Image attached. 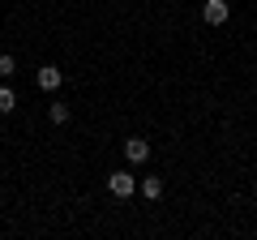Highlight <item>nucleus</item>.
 Returning <instances> with one entry per match:
<instances>
[{
	"label": "nucleus",
	"instance_id": "obj_7",
	"mask_svg": "<svg viewBox=\"0 0 257 240\" xmlns=\"http://www.w3.org/2000/svg\"><path fill=\"white\" fill-rule=\"evenodd\" d=\"M13 107H18V94H13L9 86H0V116H9Z\"/></svg>",
	"mask_w": 257,
	"mask_h": 240
},
{
	"label": "nucleus",
	"instance_id": "obj_6",
	"mask_svg": "<svg viewBox=\"0 0 257 240\" xmlns=\"http://www.w3.org/2000/svg\"><path fill=\"white\" fill-rule=\"evenodd\" d=\"M13 73H18V60H13L9 52H0V82H9Z\"/></svg>",
	"mask_w": 257,
	"mask_h": 240
},
{
	"label": "nucleus",
	"instance_id": "obj_4",
	"mask_svg": "<svg viewBox=\"0 0 257 240\" xmlns=\"http://www.w3.org/2000/svg\"><path fill=\"white\" fill-rule=\"evenodd\" d=\"M60 69H56V65H43V69H39V73H35V82L39 86H43V90H60Z\"/></svg>",
	"mask_w": 257,
	"mask_h": 240
},
{
	"label": "nucleus",
	"instance_id": "obj_3",
	"mask_svg": "<svg viewBox=\"0 0 257 240\" xmlns=\"http://www.w3.org/2000/svg\"><path fill=\"white\" fill-rule=\"evenodd\" d=\"M124 159H128L133 167L146 163V159H150V142H146V138H128V142H124Z\"/></svg>",
	"mask_w": 257,
	"mask_h": 240
},
{
	"label": "nucleus",
	"instance_id": "obj_2",
	"mask_svg": "<svg viewBox=\"0 0 257 240\" xmlns=\"http://www.w3.org/2000/svg\"><path fill=\"white\" fill-rule=\"evenodd\" d=\"M107 189H111V197H133L138 180H133L128 172H111V176H107Z\"/></svg>",
	"mask_w": 257,
	"mask_h": 240
},
{
	"label": "nucleus",
	"instance_id": "obj_5",
	"mask_svg": "<svg viewBox=\"0 0 257 240\" xmlns=\"http://www.w3.org/2000/svg\"><path fill=\"white\" fill-rule=\"evenodd\" d=\"M47 120H52V125H69V107H64V103L56 99L52 107H47Z\"/></svg>",
	"mask_w": 257,
	"mask_h": 240
},
{
	"label": "nucleus",
	"instance_id": "obj_8",
	"mask_svg": "<svg viewBox=\"0 0 257 240\" xmlns=\"http://www.w3.org/2000/svg\"><path fill=\"white\" fill-rule=\"evenodd\" d=\"M142 193L146 197H163V180H159V176H146V180H142Z\"/></svg>",
	"mask_w": 257,
	"mask_h": 240
},
{
	"label": "nucleus",
	"instance_id": "obj_1",
	"mask_svg": "<svg viewBox=\"0 0 257 240\" xmlns=\"http://www.w3.org/2000/svg\"><path fill=\"white\" fill-rule=\"evenodd\" d=\"M202 18L210 22V26H223V22L231 18V5H227V0H206V5H202Z\"/></svg>",
	"mask_w": 257,
	"mask_h": 240
}]
</instances>
